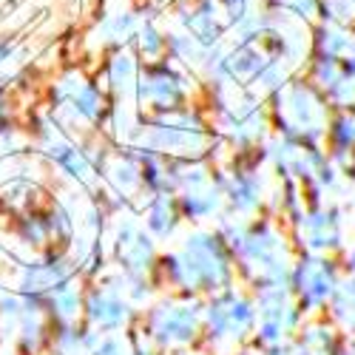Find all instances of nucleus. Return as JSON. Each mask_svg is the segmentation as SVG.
Masks as SVG:
<instances>
[{
  "mask_svg": "<svg viewBox=\"0 0 355 355\" xmlns=\"http://www.w3.org/2000/svg\"><path fill=\"white\" fill-rule=\"evenodd\" d=\"M74 268L63 259H51V261H32V264H23L20 270V290L28 295H37L43 290H54L71 279Z\"/></svg>",
  "mask_w": 355,
  "mask_h": 355,
  "instance_id": "ddd939ff",
  "label": "nucleus"
},
{
  "mask_svg": "<svg viewBox=\"0 0 355 355\" xmlns=\"http://www.w3.org/2000/svg\"><path fill=\"white\" fill-rule=\"evenodd\" d=\"M302 239L313 253L330 250L341 245V222L333 211H315L307 214L302 222Z\"/></svg>",
  "mask_w": 355,
  "mask_h": 355,
  "instance_id": "4468645a",
  "label": "nucleus"
},
{
  "mask_svg": "<svg viewBox=\"0 0 355 355\" xmlns=\"http://www.w3.org/2000/svg\"><path fill=\"white\" fill-rule=\"evenodd\" d=\"M295 284H299V293H302L304 304L315 310L336 293L338 279H336V270L330 268V261L307 259V261H302L299 273H295Z\"/></svg>",
  "mask_w": 355,
  "mask_h": 355,
  "instance_id": "1a4fd4ad",
  "label": "nucleus"
},
{
  "mask_svg": "<svg viewBox=\"0 0 355 355\" xmlns=\"http://www.w3.org/2000/svg\"><path fill=\"white\" fill-rule=\"evenodd\" d=\"M253 324V304L236 293H222L208 307V330L214 341H242Z\"/></svg>",
  "mask_w": 355,
  "mask_h": 355,
  "instance_id": "0eeeda50",
  "label": "nucleus"
},
{
  "mask_svg": "<svg viewBox=\"0 0 355 355\" xmlns=\"http://www.w3.org/2000/svg\"><path fill=\"white\" fill-rule=\"evenodd\" d=\"M116 248H120V261L131 276H142L151 268L154 259V242L139 230L137 222L125 219L120 222V233H116Z\"/></svg>",
  "mask_w": 355,
  "mask_h": 355,
  "instance_id": "9b49d317",
  "label": "nucleus"
},
{
  "mask_svg": "<svg viewBox=\"0 0 355 355\" xmlns=\"http://www.w3.org/2000/svg\"><path fill=\"white\" fill-rule=\"evenodd\" d=\"M32 182H28V180H23V176H15V180H9L3 188H0V196H3L9 205H15V208H17V205H26V199L28 196H32Z\"/></svg>",
  "mask_w": 355,
  "mask_h": 355,
  "instance_id": "4be33fe9",
  "label": "nucleus"
},
{
  "mask_svg": "<svg viewBox=\"0 0 355 355\" xmlns=\"http://www.w3.org/2000/svg\"><path fill=\"white\" fill-rule=\"evenodd\" d=\"M199 330V310L191 304H173L165 302L151 310L148 315V336L162 347H180L193 341Z\"/></svg>",
  "mask_w": 355,
  "mask_h": 355,
  "instance_id": "423d86ee",
  "label": "nucleus"
},
{
  "mask_svg": "<svg viewBox=\"0 0 355 355\" xmlns=\"http://www.w3.org/2000/svg\"><path fill=\"white\" fill-rule=\"evenodd\" d=\"M349 268L355 270V248H352V253H349Z\"/></svg>",
  "mask_w": 355,
  "mask_h": 355,
  "instance_id": "5701e85b",
  "label": "nucleus"
},
{
  "mask_svg": "<svg viewBox=\"0 0 355 355\" xmlns=\"http://www.w3.org/2000/svg\"><path fill=\"white\" fill-rule=\"evenodd\" d=\"M51 108L54 120L60 125H103L108 123V97L94 83L92 77H85L80 69H66L60 77L51 83Z\"/></svg>",
  "mask_w": 355,
  "mask_h": 355,
  "instance_id": "7ed1b4c3",
  "label": "nucleus"
},
{
  "mask_svg": "<svg viewBox=\"0 0 355 355\" xmlns=\"http://www.w3.org/2000/svg\"><path fill=\"white\" fill-rule=\"evenodd\" d=\"M261 9L279 17L310 23V26L318 23V0H261Z\"/></svg>",
  "mask_w": 355,
  "mask_h": 355,
  "instance_id": "2eb2a0df",
  "label": "nucleus"
},
{
  "mask_svg": "<svg viewBox=\"0 0 355 355\" xmlns=\"http://www.w3.org/2000/svg\"><path fill=\"white\" fill-rule=\"evenodd\" d=\"M0 302H3V287H0Z\"/></svg>",
  "mask_w": 355,
  "mask_h": 355,
  "instance_id": "b1692460",
  "label": "nucleus"
},
{
  "mask_svg": "<svg viewBox=\"0 0 355 355\" xmlns=\"http://www.w3.org/2000/svg\"><path fill=\"white\" fill-rule=\"evenodd\" d=\"M108 9L100 12L94 20L92 32H88V43H94L100 51H114V49H125L131 46L137 28H139V9L131 0H108Z\"/></svg>",
  "mask_w": 355,
  "mask_h": 355,
  "instance_id": "39448f33",
  "label": "nucleus"
},
{
  "mask_svg": "<svg viewBox=\"0 0 355 355\" xmlns=\"http://www.w3.org/2000/svg\"><path fill=\"white\" fill-rule=\"evenodd\" d=\"M333 313H336V318L344 324L347 330H355V282H344L336 290Z\"/></svg>",
  "mask_w": 355,
  "mask_h": 355,
  "instance_id": "aec40b11",
  "label": "nucleus"
},
{
  "mask_svg": "<svg viewBox=\"0 0 355 355\" xmlns=\"http://www.w3.org/2000/svg\"><path fill=\"white\" fill-rule=\"evenodd\" d=\"M88 321L100 327L103 333H114V330H123L128 318H131V304L123 299L120 293H114L108 287H100L88 295Z\"/></svg>",
  "mask_w": 355,
  "mask_h": 355,
  "instance_id": "9d476101",
  "label": "nucleus"
},
{
  "mask_svg": "<svg viewBox=\"0 0 355 355\" xmlns=\"http://www.w3.org/2000/svg\"><path fill=\"white\" fill-rule=\"evenodd\" d=\"M148 227H151L159 239H168V236L173 233V227H176V208H173V202H171L168 193H159L151 202V208H148Z\"/></svg>",
  "mask_w": 355,
  "mask_h": 355,
  "instance_id": "dca6fc26",
  "label": "nucleus"
},
{
  "mask_svg": "<svg viewBox=\"0 0 355 355\" xmlns=\"http://www.w3.org/2000/svg\"><path fill=\"white\" fill-rule=\"evenodd\" d=\"M268 105L282 137L293 142H304V145H315L321 137H327L330 103L324 100V94L307 77L295 74L284 88H279L273 97H268Z\"/></svg>",
  "mask_w": 355,
  "mask_h": 355,
  "instance_id": "f257e3e1",
  "label": "nucleus"
},
{
  "mask_svg": "<svg viewBox=\"0 0 355 355\" xmlns=\"http://www.w3.org/2000/svg\"><path fill=\"white\" fill-rule=\"evenodd\" d=\"M230 202L233 208L239 211H253L256 205L261 202V188H259V180L256 176H248V173H239L236 180L230 182Z\"/></svg>",
  "mask_w": 355,
  "mask_h": 355,
  "instance_id": "f3484780",
  "label": "nucleus"
},
{
  "mask_svg": "<svg viewBox=\"0 0 355 355\" xmlns=\"http://www.w3.org/2000/svg\"><path fill=\"white\" fill-rule=\"evenodd\" d=\"M299 321V310L290 302V295L282 287L261 290L259 299V336L264 344H282V338Z\"/></svg>",
  "mask_w": 355,
  "mask_h": 355,
  "instance_id": "6e6552de",
  "label": "nucleus"
},
{
  "mask_svg": "<svg viewBox=\"0 0 355 355\" xmlns=\"http://www.w3.org/2000/svg\"><path fill=\"white\" fill-rule=\"evenodd\" d=\"M318 23L355 28V0H318Z\"/></svg>",
  "mask_w": 355,
  "mask_h": 355,
  "instance_id": "a211bd4d",
  "label": "nucleus"
},
{
  "mask_svg": "<svg viewBox=\"0 0 355 355\" xmlns=\"http://www.w3.org/2000/svg\"><path fill=\"white\" fill-rule=\"evenodd\" d=\"M51 313L60 321H74L80 315V293L69 282L51 290Z\"/></svg>",
  "mask_w": 355,
  "mask_h": 355,
  "instance_id": "6ab92c4d",
  "label": "nucleus"
},
{
  "mask_svg": "<svg viewBox=\"0 0 355 355\" xmlns=\"http://www.w3.org/2000/svg\"><path fill=\"white\" fill-rule=\"evenodd\" d=\"M165 270L173 284L185 290H222L230 282L222 239L214 233L188 236L182 253H173L165 259Z\"/></svg>",
  "mask_w": 355,
  "mask_h": 355,
  "instance_id": "f03ea898",
  "label": "nucleus"
},
{
  "mask_svg": "<svg viewBox=\"0 0 355 355\" xmlns=\"http://www.w3.org/2000/svg\"><path fill=\"white\" fill-rule=\"evenodd\" d=\"M20 233H23V239L28 245H43L49 239L51 227H49V222L43 216H26L23 225H20Z\"/></svg>",
  "mask_w": 355,
  "mask_h": 355,
  "instance_id": "412c9836",
  "label": "nucleus"
},
{
  "mask_svg": "<svg viewBox=\"0 0 355 355\" xmlns=\"http://www.w3.org/2000/svg\"><path fill=\"white\" fill-rule=\"evenodd\" d=\"M139 15H142V20H139V28H137L134 40H131V49L139 57V63L162 60V57L168 54V28L162 26L165 15L145 12V9H139Z\"/></svg>",
  "mask_w": 355,
  "mask_h": 355,
  "instance_id": "f8f14e48",
  "label": "nucleus"
},
{
  "mask_svg": "<svg viewBox=\"0 0 355 355\" xmlns=\"http://www.w3.org/2000/svg\"><path fill=\"white\" fill-rule=\"evenodd\" d=\"M191 94H193V74L168 60V57L139 66L137 105L148 116L191 105Z\"/></svg>",
  "mask_w": 355,
  "mask_h": 355,
  "instance_id": "20e7f679",
  "label": "nucleus"
},
{
  "mask_svg": "<svg viewBox=\"0 0 355 355\" xmlns=\"http://www.w3.org/2000/svg\"><path fill=\"white\" fill-rule=\"evenodd\" d=\"M105 3H108V0H105ZM131 3H134V0H131Z\"/></svg>",
  "mask_w": 355,
  "mask_h": 355,
  "instance_id": "393cba45",
  "label": "nucleus"
}]
</instances>
